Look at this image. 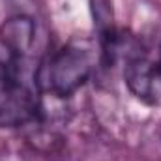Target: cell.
<instances>
[{
	"label": "cell",
	"instance_id": "6da1fadb",
	"mask_svg": "<svg viewBox=\"0 0 161 161\" xmlns=\"http://www.w3.org/2000/svg\"><path fill=\"white\" fill-rule=\"evenodd\" d=\"M40 80L28 58L8 54L0 47V125L17 127L41 116Z\"/></svg>",
	"mask_w": 161,
	"mask_h": 161
},
{
	"label": "cell",
	"instance_id": "7a4b0ae2",
	"mask_svg": "<svg viewBox=\"0 0 161 161\" xmlns=\"http://www.w3.org/2000/svg\"><path fill=\"white\" fill-rule=\"evenodd\" d=\"M94 69V45L88 40H71L54 53L47 66V88L64 99L75 94Z\"/></svg>",
	"mask_w": 161,
	"mask_h": 161
},
{
	"label": "cell",
	"instance_id": "3957f363",
	"mask_svg": "<svg viewBox=\"0 0 161 161\" xmlns=\"http://www.w3.org/2000/svg\"><path fill=\"white\" fill-rule=\"evenodd\" d=\"M124 79L129 90L144 103L161 105V71L142 53L125 60Z\"/></svg>",
	"mask_w": 161,
	"mask_h": 161
},
{
	"label": "cell",
	"instance_id": "277c9868",
	"mask_svg": "<svg viewBox=\"0 0 161 161\" xmlns=\"http://www.w3.org/2000/svg\"><path fill=\"white\" fill-rule=\"evenodd\" d=\"M36 40V25L26 15H15L0 26V47L13 56L28 58Z\"/></svg>",
	"mask_w": 161,
	"mask_h": 161
},
{
	"label": "cell",
	"instance_id": "5b68a950",
	"mask_svg": "<svg viewBox=\"0 0 161 161\" xmlns=\"http://www.w3.org/2000/svg\"><path fill=\"white\" fill-rule=\"evenodd\" d=\"M158 66H159V71H161V64H158Z\"/></svg>",
	"mask_w": 161,
	"mask_h": 161
}]
</instances>
